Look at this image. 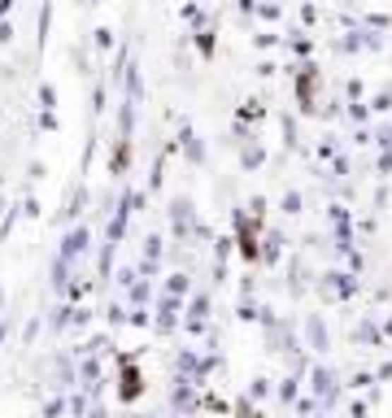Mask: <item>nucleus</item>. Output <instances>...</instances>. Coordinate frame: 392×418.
Masks as SVG:
<instances>
[{"label": "nucleus", "mask_w": 392, "mask_h": 418, "mask_svg": "<svg viewBox=\"0 0 392 418\" xmlns=\"http://www.w3.org/2000/svg\"><path fill=\"white\" fill-rule=\"evenodd\" d=\"M48 26H52V0H44V9H40V52L48 44Z\"/></svg>", "instance_id": "1"}, {"label": "nucleus", "mask_w": 392, "mask_h": 418, "mask_svg": "<svg viewBox=\"0 0 392 418\" xmlns=\"http://www.w3.org/2000/svg\"><path fill=\"white\" fill-rule=\"evenodd\" d=\"M196 48L201 57H214V31H196Z\"/></svg>", "instance_id": "2"}, {"label": "nucleus", "mask_w": 392, "mask_h": 418, "mask_svg": "<svg viewBox=\"0 0 392 418\" xmlns=\"http://www.w3.org/2000/svg\"><path fill=\"white\" fill-rule=\"evenodd\" d=\"M40 104H44V109L57 104V88H52V83H40Z\"/></svg>", "instance_id": "3"}, {"label": "nucleus", "mask_w": 392, "mask_h": 418, "mask_svg": "<svg viewBox=\"0 0 392 418\" xmlns=\"http://www.w3.org/2000/svg\"><path fill=\"white\" fill-rule=\"evenodd\" d=\"M96 48H100V52L114 48V31H109V26H100V31H96Z\"/></svg>", "instance_id": "4"}, {"label": "nucleus", "mask_w": 392, "mask_h": 418, "mask_svg": "<svg viewBox=\"0 0 392 418\" xmlns=\"http://www.w3.org/2000/svg\"><path fill=\"white\" fill-rule=\"evenodd\" d=\"M253 44H257V48H275V44H279V35H271V31H261V35H253Z\"/></svg>", "instance_id": "5"}, {"label": "nucleus", "mask_w": 392, "mask_h": 418, "mask_svg": "<svg viewBox=\"0 0 392 418\" xmlns=\"http://www.w3.org/2000/svg\"><path fill=\"white\" fill-rule=\"evenodd\" d=\"M0 44H13V22L0 18Z\"/></svg>", "instance_id": "6"}, {"label": "nucleus", "mask_w": 392, "mask_h": 418, "mask_svg": "<svg viewBox=\"0 0 392 418\" xmlns=\"http://www.w3.org/2000/svg\"><path fill=\"white\" fill-rule=\"evenodd\" d=\"M9 9H13V0H0V18H9Z\"/></svg>", "instance_id": "7"}, {"label": "nucleus", "mask_w": 392, "mask_h": 418, "mask_svg": "<svg viewBox=\"0 0 392 418\" xmlns=\"http://www.w3.org/2000/svg\"><path fill=\"white\" fill-rule=\"evenodd\" d=\"M88 5H100V0H88Z\"/></svg>", "instance_id": "8"}]
</instances>
